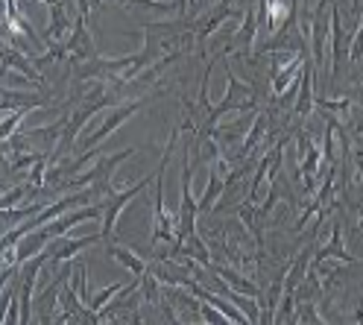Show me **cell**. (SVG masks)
<instances>
[{
  "mask_svg": "<svg viewBox=\"0 0 363 325\" xmlns=\"http://www.w3.org/2000/svg\"><path fill=\"white\" fill-rule=\"evenodd\" d=\"M106 106H118V97H115V94H108V91H100V97H91L82 109H77V111L71 114V121H67V126H65V132H62V138H59V144H56V150H53V155L48 158L50 165H56L62 155L71 153V147H74V141H77V135L82 132V126L88 123V118H91V114H97V111H103Z\"/></svg>",
  "mask_w": 363,
  "mask_h": 325,
  "instance_id": "obj_1",
  "label": "cell"
},
{
  "mask_svg": "<svg viewBox=\"0 0 363 325\" xmlns=\"http://www.w3.org/2000/svg\"><path fill=\"white\" fill-rule=\"evenodd\" d=\"M150 182H155V176H144L141 182H135V184H126L123 191H115L106 202H103V238L106 241H111L115 238V228H118V217L123 214V208L138 197V194H144V188Z\"/></svg>",
  "mask_w": 363,
  "mask_h": 325,
  "instance_id": "obj_2",
  "label": "cell"
},
{
  "mask_svg": "<svg viewBox=\"0 0 363 325\" xmlns=\"http://www.w3.org/2000/svg\"><path fill=\"white\" fill-rule=\"evenodd\" d=\"M132 155H135V147L121 150V153H115V155H103L88 173L71 176L65 184H67V188H82V184H111V176H115V170L121 167V161H126V158H132Z\"/></svg>",
  "mask_w": 363,
  "mask_h": 325,
  "instance_id": "obj_3",
  "label": "cell"
},
{
  "mask_svg": "<svg viewBox=\"0 0 363 325\" xmlns=\"http://www.w3.org/2000/svg\"><path fill=\"white\" fill-rule=\"evenodd\" d=\"M147 100H132V103H123L121 109H115V111H111L108 114V118L100 123V129H94V132H91V135H85V141H82V150L88 153V150H97L103 141H106V138L111 135V132H115L118 126H123L129 118H132V114L135 111H138L141 106H144Z\"/></svg>",
  "mask_w": 363,
  "mask_h": 325,
  "instance_id": "obj_4",
  "label": "cell"
},
{
  "mask_svg": "<svg viewBox=\"0 0 363 325\" xmlns=\"http://www.w3.org/2000/svg\"><path fill=\"white\" fill-rule=\"evenodd\" d=\"M97 217H103V202H97V205H79L77 211H71V214L65 211L62 217L44 223V228H48L50 241H56V238H65L74 226H79V223H85V220H97Z\"/></svg>",
  "mask_w": 363,
  "mask_h": 325,
  "instance_id": "obj_5",
  "label": "cell"
},
{
  "mask_svg": "<svg viewBox=\"0 0 363 325\" xmlns=\"http://www.w3.org/2000/svg\"><path fill=\"white\" fill-rule=\"evenodd\" d=\"M65 50H67V56H71L77 65L97 59V41L91 38L88 30H85V15H79L74 21V33H71V38L65 41Z\"/></svg>",
  "mask_w": 363,
  "mask_h": 325,
  "instance_id": "obj_6",
  "label": "cell"
},
{
  "mask_svg": "<svg viewBox=\"0 0 363 325\" xmlns=\"http://www.w3.org/2000/svg\"><path fill=\"white\" fill-rule=\"evenodd\" d=\"M328 9L331 0H320L311 15V48H313V62L316 67H323L325 62V38H328Z\"/></svg>",
  "mask_w": 363,
  "mask_h": 325,
  "instance_id": "obj_7",
  "label": "cell"
},
{
  "mask_svg": "<svg viewBox=\"0 0 363 325\" xmlns=\"http://www.w3.org/2000/svg\"><path fill=\"white\" fill-rule=\"evenodd\" d=\"M235 15V9H232V4L229 0H220V4L206 15V18H199L196 24H194V30H196V48H199V53H206L202 48H206V38L220 27V24H225Z\"/></svg>",
  "mask_w": 363,
  "mask_h": 325,
  "instance_id": "obj_8",
  "label": "cell"
},
{
  "mask_svg": "<svg viewBox=\"0 0 363 325\" xmlns=\"http://www.w3.org/2000/svg\"><path fill=\"white\" fill-rule=\"evenodd\" d=\"M100 238H103V231H100V235H88V238H71V241H62V238H56V241H53V246L48 249V252H50V261H53V264L74 261L79 252H85L88 246L100 243Z\"/></svg>",
  "mask_w": 363,
  "mask_h": 325,
  "instance_id": "obj_9",
  "label": "cell"
},
{
  "mask_svg": "<svg viewBox=\"0 0 363 325\" xmlns=\"http://www.w3.org/2000/svg\"><path fill=\"white\" fill-rule=\"evenodd\" d=\"M313 100H316V97H313V65H311L308 56H305L302 74H299V97H296V109H293V111H296L299 118H302V114L308 118L311 109H313Z\"/></svg>",
  "mask_w": 363,
  "mask_h": 325,
  "instance_id": "obj_10",
  "label": "cell"
},
{
  "mask_svg": "<svg viewBox=\"0 0 363 325\" xmlns=\"http://www.w3.org/2000/svg\"><path fill=\"white\" fill-rule=\"evenodd\" d=\"M12 67H18V71H21V74H24L27 79H33V82H35L38 88L44 85L41 74L35 71V65H33L30 59H24V56H21V53H18L15 48H12V44L6 41V44H4V71H12ZM4 71H0V74H4Z\"/></svg>",
  "mask_w": 363,
  "mask_h": 325,
  "instance_id": "obj_11",
  "label": "cell"
},
{
  "mask_svg": "<svg viewBox=\"0 0 363 325\" xmlns=\"http://www.w3.org/2000/svg\"><path fill=\"white\" fill-rule=\"evenodd\" d=\"M328 258H334V261H340V264H349V261H352V255H349V252H346V246H343V228H340V223L334 226V235H331L328 246H323L320 252H316V258H313V267L325 264Z\"/></svg>",
  "mask_w": 363,
  "mask_h": 325,
  "instance_id": "obj_12",
  "label": "cell"
},
{
  "mask_svg": "<svg viewBox=\"0 0 363 325\" xmlns=\"http://www.w3.org/2000/svg\"><path fill=\"white\" fill-rule=\"evenodd\" d=\"M108 255H111V258H115V261H121V264H123V267H126V270H129L135 278H141V275L150 270V267H147V261H141V258H138V255H135L132 249L118 246V243H111V241H108Z\"/></svg>",
  "mask_w": 363,
  "mask_h": 325,
  "instance_id": "obj_13",
  "label": "cell"
},
{
  "mask_svg": "<svg viewBox=\"0 0 363 325\" xmlns=\"http://www.w3.org/2000/svg\"><path fill=\"white\" fill-rule=\"evenodd\" d=\"M67 9H71V0H56V4L50 6L48 41H56L62 33H67V27H71V18H67Z\"/></svg>",
  "mask_w": 363,
  "mask_h": 325,
  "instance_id": "obj_14",
  "label": "cell"
},
{
  "mask_svg": "<svg viewBox=\"0 0 363 325\" xmlns=\"http://www.w3.org/2000/svg\"><path fill=\"white\" fill-rule=\"evenodd\" d=\"M223 191H225V176H223L220 170H211V173H208V184H206V194H202V199L196 202V205H199V214L208 211V208L220 199Z\"/></svg>",
  "mask_w": 363,
  "mask_h": 325,
  "instance_id": "obj_15",
  "label": "cell"
},
{
  "mask_svg": "<svg viewBox=\"0 0 363 325\" xmlns=\"http://www.w3.org/2000/svg\"><path fill=\"white\" fill-rule=\"evenodd\" d=\"M211 270L220 275V278H225V282H229L238 293H243V296H252V299H258L261 296V290L255 287V285H249V278H243V275H238L235 270H225V267H214L211 264Z\"/></svg>",
  "mask_w": 363,
  "mask_h": 325,
  "instance_id": "obj_16",
  "label": "cell"
},
{
  "mask_svg": "<svg viewBox=\"0 0 363 325\" xmlns=\"http://www.w3.org/2000/svg\"><path fill=\"white\" fill-rule=\"evenodd\" d=\"M255 33H258V12H255V4L249 0L246 18H243V27H240V48H243V53H246V48H252Z\"/></svg>",
  "mask_w": 363,
  "mask_h": 325,
  "instance_id": "obj_17",
  "label": "cell"
},
{
  "mask_svg": "<svg viewBox=\"0 0 363 325\" xmlns=\"http://www.w3.org/2000/svg\"><path fill=\"white\" fill-rule=\"evenodd\" d=\"M267 121H269V118H267V114H258V121L252 123V129H249V132H246V138H243V147L238 150V158H240V161H243V158H246L249 153H252V147H255V144L261 141V138H264Z\"/></svg>",
  "mask_w": 363,
  "mask_h": 325,
  "instance_id": "obj_18",
  "label": "cell"
},
{
  "mask_svg": "<svg viewBox=\"0 0 363 325\" xmlns=\"http://www.w3.org/2000/svg\"><path fill=\"white\" fill-rule=\"evenodd\" d=\"M121 290H123V285H121V282H115V285H108L106 290H100V293H97L94 299H91V302H88V308H91V311H94V314H100V311H103V308L108 305V302H111V299H115V296H121Z\"/></svg>",
  "mask_w": 363,
  "mask_h": 325,
  "instance_id": "obj_19",
  "label": "cell"
},
{
  "mask_svg": "<svg viewBox=\"0 0 363 325\" xmlns=\"http://www.w3.org/2000/svg\"><path fill=\"white\" fill-rule=\"evenodd\" d=\"M27 109H18V111H9V118L4 121V123H0V141H9V138H12V132L21 126V121H24L27 118Z\"/></svg>",
  "mask_w": 363,
  "mask_h": 325,
  "instance_id": "obj_20",
  "label": "cell"
},
{
  "mask_svg": "<svg viewBox=\"0 0 363 325\" xmlns=\"http://www.w3.org/2000/svg\"><path fill=\"white\" fill-rule=\"evenodd\" d=\"M129 4H138V6H147V9H158V12H173V9H179L176 0H129Z\"/></svg>",
  "mask_w": 363,
  "mask_h": 325,
  "instance_id": "obj_21",
  "label": "cell"
},
{
  "mask_svg": "<svg viewBox=\"0 0 363 325\" xmlns=\"http://www.w3.org/2000/svg\"><path fill=\"white\" fill-rule=\"evenodd\" d=\"M349 59H352V62H360V59H363V18H360V27H357L354 38H352V48H349Z\"/></svg>",
  "mask_w": 363,
  "mask_h": 325,
  "instance_id": "obj_22",
  "label": "cell"
},
{
  "mask_svg": "<svg viewBox=\"0 0 363 325\" xmlns=\"http://www.w3.org/2000/svg\"><path fill=\"white\" fill-rule=\"evenodd\" d=\"M199 319H202V322H229L220 311H214V308H208V305H199Z\"/></svg>",
  "mask_w": 363,
  "mask_h": 325,
  "instance_id": "obj_23",
  "label": "cell"
},
{
  "mask_svg": "<svg viewBox=\"0 0 363 325\" xmlns=\"http://www.w3.org/2000/svg\"><path fill=\"white\" fill-rule=\"evenodd\" d=\"M21 197H24V188H15V191H9V194L4 197V202H0V208H4V211H9L12 202H15V199H21Z\"/></svg>",
  "mask_w": 363,
  "mask_h": 325,
  "instance_id": "obj_24",
  "label": "cell"
},
{
  "mask_svg": "<svg viewBox=\"0 0 363 325\" xmlns=\"http://www.w3.org/2000/svg\"><path fill=\"white\" fill-rule=\"evenodd\" d=\"M100 6V0H79V15H91V9H97Z\"/></svg>",
  "mask_w": 363,
  "mask_h": 325,
  "instance_id": "obj_25",
  "label": "cell"
},
{
  "mask_svg": "<svg viewBox=\"0 0 363 325\" xmlns=\"http://www.w3.org/2000/svg\"><path fill=\"white\" fill-rule=\"evenodd\" d=\"M176 4H179V9H176V12H179L182 18H185V12H188V4H191V0H176Z\"/></svg>",
  "mask_w": 363,
  "mask_h": 325,
  "instance_id": "obj_26",
  "label": "cell"
},
{
  "mask_svg": "<svg viewBox=\"0 0 363 325\" xmlns=\"http://www.w3.org/2000/svg\"><path fill=\"white\" fill-rule=\"evenodd\" d=\"M354 322H363V308H360V311L354 314Z\"/></svg>",
  "mask_w": 363,
  "mask_h": 325,
  "instance_id": "obj_27",
  "label": "cell"
},
{
  "mask_svg": "<svg viewBox=\"0 0 363 325\" xmlns=\"http://www.w3.org/2000/svg\"><path fill=\"white\" fill-rule=\"evenodd\" d=\"M35 4H48V6H53V4H56V0H35Z\"/></svg>",
  "mask_w": 363,
  "mask_h": 325,
  "instance_id": "obj_28",
  "label": "cell"
},
{
  "mask_svg": "<svg viewBox=\"0 0 363 325\" xmlns=\"http://www.w3.org/2000/svg\"><path fill=\"white\" fill-rule=\"evenodd\" d=\"M360 231H363V220H360Z\"/></svg>",
  "mask_w": 363,
  "mask_h": 325,
  "instance_id": "obj_29",
  "label": "cell"
}]
</instances>
